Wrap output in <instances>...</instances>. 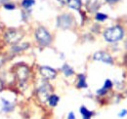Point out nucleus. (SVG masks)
Segmentation results:
<instances>
[{
	"label": "nucleus",
	"instance_id": "obj_25",
	"mask_svg": "<svg viewBox=\"0 0 127 119\" xmlns=\"http://www.w3.org/2000/svg\"><path fill=\"white\" fill-rule=\"evenodd\" d=\"M6 1H8V0H0V3H4V2H6Z\"/></svg>",
	"mask_w": 127,
	"mask_h": 119
},
{
	"label": "nucleus",
	"instance_id": "obj_11",
	"mask_svg": "<svg viewBox=\"0 0 127 119\" xmlns=\"http://www.w3.org/2000/svg\"><path fill=\"white\" fill-rule=\"evenodd\" d=\"M68 7L74 10H80L81 8V1L80 0H69L67 3Z\"/></svg>",
	"mask_w": 127,
	"mask_h": 119
},
{
	"label": "nucleus",
	"instance_id": "obj_19",
	"mask_svg": "<svg viewBox=\"0 0 127 119\" xmlns=\"http://www.w3.org/2000/svg\"><path fill=\"white\" fill-rule=\"evenodd\" d=\"M4 8L6 10H14L15 9V5L14 4H8V3H6V4H4Z\"/></svg>",
	"mask_w": 127,
	"mask_h": 119
},
{
	"label": "nucleus",
	"instance_id": "obj_10",
	"mask_svg": "<svg viewBox=\"0 0 127 119\" xmlns=\"http://www.w3.org/2000/svg\"><path fill=\"white\" fill-rule=\"evenodd\" d=\"M80 113L82 114L83 118H86V119H91V117L93 116V111H90L88 108H86L85 106H81L80 107Z\"/></svg>",
	"mask_w": 127,
	"mask_h": 119
},
{
	"label": "nucleus",
	"instance_id": "obj_1",
	"mask_svg": "<svg viewBox=\"0 0 127 119\" xmlns=\"http://www.w3.org/2000/svg\"><path fill=\"white\" fill-rule=\"evenodd\" d=\"M124 34V30L121 27L119 26H114L111 27L110 29L105 30L104 32V38L106 39V41L110 42V43H114L119 41Z\"/></svg>",
	"mask_w": 127,
	"mask_h": 119
},
{
	"label": "nucleus",
	"instance_id": "obj_4",
	"mask_svg": "<svg viewBox=\"0 0 127 119\" xmlns=\"http://www.w3.org/2000/svg\"><path fill=\"white\" fill-rule=\"evenodd\" d=\"M73 18L69 14H64L58 18V27L63 29V30H67L70 29L73 26Z\"/></svg>",
	"mask_w": 127,
	"mask_h": 119
},
{
	"label": "nucleus",
	"instance_id": "obj_12",
	"mask_svg": "<svg viewBox=\"0 0 127 119\" xmlns=\"http://www.w3.org/2000/svg\"><path fill=\"white\" fill-rule=\"evenodd\" d=\"M77 88H86L87 84H86V77L84 74L78 75V82H77Z\"/></svg>",
	"mask_w": 127,
	"mask_h": 119
},
{
	"label": "nucleus",
	"instance_id": "obj_5",
	"mask_svg": "<svg viewBox=\"0 0 127 119\" xmlns=\"http://www.w3.org/2000/svg\"><path fill=\"white\" fill-rule=\"evenodd\" d=\"M93 59L95 60H100V61H103V62H106V63H109V64H112L113 63V60L110 54H108L107 52H104V51H99V52H96L93 56Z\"/></svg>",
	"mask_w": 127,
	"mask_h": 119
},
{
	"label": "nucleus",
	"instance_id": "obj_20",
	"mask_svg": "<svg viewBox=\"0 0 127 119\" xmlns=\"http://www.w3.org/2000/svg\"><path fill=\"white\" fill-rule=\"evenodd\" d=\"M67 119H75V115H74V113H73L72 111H70V112L68 113V115H67Z\"/></svg>",
	"mask_w": 127,
	"mask_h": 119
},
{
	"label": "nucleus",
	"instance_id": "obj_22",
	"mask_svg": "<svg viewBox=\"0 0 127 119\" xmlns=\"http://www.w3.org/2000/svg\"><path fill=\"white\" fill-rule=\"evenodd\" d=\"M126 114H127L126 110H122V111L119 113V116H120V117H123V116H124V115H126Z\"/></svg>",
	"mask_w": 127,
	"mask_h": 119
},
{
	"label": "nucleus",
	"instance_id": "obj_24",
	"mask_svg": "<svg viewBox=\"0 0 127 119\" xmlns=\"http://www.w3.org/2000/svg\"><path fill=\"white\" fill-rule=\"evenodd\" d=\"M2 88H3V83H2V81L0 80V91L2 90Z\"/></svg>",
	"mask_w": 127,
	"mask_h": 119
},
{
	"label": "nucleus",
	"instance_id": "obj_9",
	"mask_svg": "<svg viewBox=\"0 0 127 119\" xmlns=\"http://www.w3.org/2000/svg\"><path fill=\"white\" fill-rule=\"evenodd\" d=\"M1 102H2V112L4 113H10L14 110L15 108V104L14 103H11L9 101H7L6 99H1Z\"/></svg>",
	"mask_w": 127,
	"mask_h": 119
},
{
	"label": "nucleus",
	"instance_id": "obj_8",
	"mask_svg": "<svg viewBox=\"0 0 127 119\" xmlns=\"http://www.w3.org/2000/svg\"><path fill=\"white\" fill-rule=\"evenodd\" d=\"M40 74L42 75L43 78H45L47 80H52L56 77L57 71L50 66H41L40 67Z\"/></svg>",
	"mask_w": 127,
	"mask_h": 119
},
{
	"label": "nucleus",
	"instance_id": "obj_15",
	"mask_svg": "<svg viewBox=\"0 0 127 119\" xmlns=\"http://www.w3.org/2000/svg\"><path fill=\"white\" fill-rule=\"evenodd\" d=\"M29 47V44H22V45H14L13 46V51H15V52H19V51H23V50H25V49H27Z\"/></svg>",
	"mask_w": 127,
	"mask_h": 119
},
{
	"label": "nucleus",
	"instance_id": "obj_13",
	"mask_svg": "<svg viewBox=\"0 0 127 119\" xmlns=\"http://www.w3.org/2000/svg\"><path fill=\"white\" fill-rule=\"evenodd\" d=\"M60 101V98L57 95H50V97L48 98V103L51 106H56Z\"/></svg>",
	"mask_w": 127,
	"mask_h": 119
},
{
	"label": "nucleus",
	"instance_id": "obj_7",
	"mask_svg": "<svg viewBox=\"0 0 127 119\" xmlns=\"http://www.w3.org/2000/svg\"><path fill=\"white\" fill-rule=\"evenodd\" d=\"M29 73H30V72H29V68H28L26 65H19L16 70L17 78H18V80H19L21 83L25 82V81L28 79Z\"/></svg>",
	"mask_w": 127,
	"mask_h": 119
},
{
	"label": "nucleus",
	"instance_id": "obj_6",
	"mask_svg": "<svg viewBox=\"0 0 127 119\" xmlns=\"http://www.w3.org/2000/svg\"><path fill=\"white\" fill-rule=\"evenodd\" d=\"M50 91L51 88L49 85H43L37 90V96L41 103H45L48 101V98L50 97Z\"/></svg>",
	"mask_w": 127,
	"mask_h": 119
},
{
	"label": "nucleus",
	"instance_id": "obj_21",
	"mask_svg": "<svg viewBox=\"0 0 127 119\" xmlns=\"http://www.w3.org/2000/svg\"><path fill=\"white\" fill-rule=\"evenodd\" d=\"M58 1H59L62 5H65V4H67V3H68V1H69V0H58Z\"/></svg>",
	"mask_w": 127,
	"mask_h": 119
},
{
	"label": "nucleus",
	"instance_id": "obj_23",
	"mask_svg": "<svg viewBox=\"0 0 127 119\" xmlns=\"http://www.w3.org/2000/svg\"><path fill=\"white\" fill-rule=\"evenodd\" d=\"M108 2H110V3H114V2H116V1H118V0H107Z\"/></svg>",
	"mask_w": 127,
	"mask_h": 119
},
{
	"label": "nucleus",
	"instance_id": "obj_16",
	"mask_svg": "<svg viewBox=\"0 0 127 119\" xmlns=\"http://www.w3.org/2000/svg\"><path fill=\"white\" fill-rule=\"evenodd\" d=\"M34 3H35V1H34V0H23L22 5H23V7H24V8L28 9V8H30L31 6H32Z\"/></svg>",
	"mask_w": 127,
	"mask_h": 119
},
{
	"label": "nucleus",
	"instance_id": "obj_18",
	"mask_svg": "<svg viewBox=\"0 0 127 119\" xmlns=\"http://www.w3.org/2000/svg\"><path fill=\"white\" fill-rule=\"evenodd\" d=\"M111 86H112V83H111V81L110 79H107L106 81H105V84H104V89L106 90V91H108L109 89H111Z\"/></svg>",
	"mask_w": 127,
	"mask_h": 119
},
{
	"label": "nucleus",
	"instance_id": "obj_14",
	"mask_svg": "<svg viewBox=\"0 0 127 119\" xmlns=\"http://www.w3.org/2000/svg\"><path fill=\"white\" fill-rule=\"evenodd\" d=\"M62 70H63V72H64V74L65 75V76H70V75H72L73 74V69L68 65V64H64L63 65V67H62Z\"/></svg>",
	"mask_w": 127,
	"mask_h": 119
},
{
	"label": "nucleus",
	"instance_id": "obj_3",
	"mask_svg": "<svg viewBox=\"0 0 127 119\" xmlns=\"http://www.w3.org/2000/svg\"><path fill=\"white\" fill-rule=\"evenodd\" d=\"M23 36H24V34L20 30H16V29H9L5 32L4 38H5L7 43L12 44L14 46V45L18 44L22 40Z\"/></svg>",
	"mask_w": 127,
	"mask_h": 119
},
{
	"label": "nucleus",
	"instance_id": "obj_17",
	"mask_svg": "<svg viewBox=\"0 0 127 119\" xmlns=\"http://www.w3.org/2000/svg\"><path fill=\"white\" fill-rule=\"evenodd\" d=\"M107 18H108V16L103 14V13H97L96 14V20L97 21H105V20H107Z\"/></svg>",
	"mask_w": 127,
	"mask_h": 119
},
{
	"label": "nucleus",
	"instance_id": "obj_26",
	"mask_svg": "<svg viewBox=\"0 0 127 119\" xmlns=\"http://www.w3.org/2000/svg\"><path fill=\"white\" fill-rule=\"evenodd\" d=\"M126 61H127V55H126Z\"/></svg>",
	"mask_w": 127,
	"mask_h": 119
},
{
	"label": "nucleus",
	"instance_id": "obj_2",
	"mask_svg": "<svg viewBox=\"0 0 127 119\" xmlns=\"http://www.w3.org/2000/svg\"><path fill=\"white\" fill-rule=\"evenodd\" d=\"M34 35H35L37 42L42 46H48L52 41V36H51L50 32L43 27H39L35 30Z\"/></svg>",
	"mask_w": 127,
	"mask_h": 119
}]
</instances>
